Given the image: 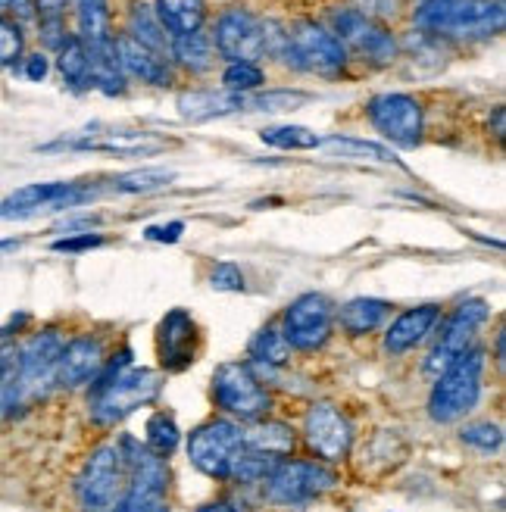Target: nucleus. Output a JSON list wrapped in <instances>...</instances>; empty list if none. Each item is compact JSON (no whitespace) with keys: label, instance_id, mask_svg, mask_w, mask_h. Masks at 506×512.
Wrapping results in <instances>:
<instances>
[{"label":"nucleus","instance_id":"f257e3e1","mask_svg":"<svg viewBox=\"0 0 506 512\" xmlns=\"http://www.w3.org/2000/svg\"><path fill=\"white\" fill-rule=\"evenodd\" d=\"M132 353H119V363H110L100 369L94 378V397H91V419L97 425H116L125 416H132L138 406H147L160 397L163 381L157 372L150 369H129Z\"/></svg>","mask_w":506,"mask_h":512},{"label":"nucleus","instance_id":"f03ea898","mask_svg":"<svg viewBox=\"0 0 506 512\" xmlns=\"http://www.w3.org/2000/svg\"><path fill=\"white\" fill-rule=\"evenodd\" d=\"M413 19L428 35L491 38L503 32L506 10L503 0H425Z\"/></svg>","mask_w":506,"mask_h":512},{"label":"nucleus","instance_id":"7ed1b4c3","mask_svg":"<svg viewBox=\"0 0 506 512\" xmlns=\"http://www.w3.org/2000/svg\"><path fill=\"white\" fill-rule=\"evenodd\" d=\"M482 375H485V353L466 350L453 366L438 375V384L428 397V413L435 422H457L478 403L482 394Z\"/></svg>","mask_w":506,"mask_h":512},{"label":"nucleus","instance_id":"20e7f679","mask_svg":"<svg viewBox=\"0 0 506 512\" xmlns=\"http://www.w3.org/2000/svg\"><path fill=\"white\" fill-rule=\"evenodd\" d=\"M119 450L125 463H129V481H125V494L119 497L116 512H166V459L150 453L147 447H138L135 441H125Z\"/></svg>","mask_w":506,"mask_h":512},{"label":"nucleus","instance_id":"39448f33","mask_svg":"<svg viewBox=\"0 0 506 512\" xmlns=\"http://www.w3.org/2000/svg\"><path fill=\"white\" fill-rule=\"evenodd\" d=\"M63 350L60 331H38L16 350V397L19 406H29L57 384V360Z\"/></svg>","mask_w":506,"mask_h":512},{"label":"nucleus","instance_id":"423d86ee","mask_svg":"<svg viewBox=\"0 0 506 512\" xmlns=\"http://www.w3.org/2000/svg\"><path fill=\"white\" fill-rule=\"evenodd\" d=\"M125 488V459L119 444H104L91 453L85 472L79 475L75 494L82 512H116Z\"/></svg>","mask_w":506,"mask_h":512},{"label":"nucleus","instance_id":"0eeeda50","mask_svg":"<svg viewBox=\"0 0 506 512\" xmlns=\"http://www.w3.org/2000/svg\"><path fill=\"white\" fill-rule=\"evenodd\" d=\"M241 453H244V428L229 419L200 425L188 441L191 463L216 481L232 478V469Z\"/></svg>","mask_w":506,"mask_h":512},{"label":"nucleus","instance_id":"6e6552de","mask_svg":"<svg viewBox=\"0 0 506 512\" xmlns=\"http://www.w3.org/2000/svg\"><path fill=\"white\" fill-rule=\"evenodd\" d=\"M335 484L338 475L322 463H313V459H282L266 478V497L272 503L294 506L332 491Z\"/></svg>","mask_w":506,"mask_h":512},{"label":"nucleus","instance_id":"1a4fd4ad","mask_svg":"<svg viewBox=\"0 0 506 512\" xmlns=\"http://www.w3.org/2000/svg\"><path fill=\"white\" fill-rule=\"evenodd\" d=\"M213 394H216V403L225 409V413L247 419V422L263 419L272 406L266 388L257 381V375L250 372V366H244V363L219 366L213 375Z\"/></svg>","mask_w":506,"mask_h":512},{"label":"nucleus","instance_id":"9d476101","mask_svg":"<svg viewBox=\"0 0 506 512\" xmlns=\"http://www.w3.org/2000/svg\"><path fill=\"white\" fill-rule=\"evenodd\" d=\"M491 316V306L485 300H466L457 306V313H453L444 325V335L441 341L435 344L432 356H428L425 363V372L432 375H441L447 366H453L460 360L466 350H472V341H475V331L482 328Z\"/></svg>","mask_w":506,"mask_h":512},{"label":"nucleus","instance_id":"9b49d317","mask_svg":"<svg viewBox=\"0 0 506 512\" xmlns=\"http://www.w3.org/2000/svg\"><path fill=\"white\" fill-rule=\"evenodd\" d=\"M285 63H294L300 69H313L322 75H332L338 69H344L347 63V50L344 44L332 35L319 29L313 22H303L288 35V47H285Z\"/></svg>","mask_w":506,"mask_h":512},{"label":"nucleus","instance_id":"f8f14e48","mask_svg":"<svg viewBox=\"0 0 506 512\" xmlns=\"http://www.w3.org/2000/svg\"><path fill=\"white\" fill-rule=\"evenodd\" d=\"M335 38L341 44H347L353 54L375 63V66H385L397 57V41L394 35L385 29L382 22H375L372 16H363L360 10H344L335 13Z\"/></svg>","mask_w":506,"mask_h":512},{"label":"nucleus","instance_id":"ddd939ff","mask_svg":"<svg viewBox=\"0 0 506 512\" xmlns=\"http://www.w3.org/2000/svg\"><path fill=\"white\" fill-rule=\"evenodd\" d=\"M332 319L335 310L322 294H303L288 306L282 335L294 350H319L332 338Z\"/></svg>","mask_w":506,"mask_h":512},{"label":"nucleus","instance_id":"4468645a","mask_svg":"<svg viewBox=\"0 0 506 512\" xmlns=\"http://www.w3.org/2000/svg\"><path fill=\"white\" fill-rule=\"evenodd\" d=\"M303 438H307L310 450L325 459V463H338L350 453L353 444V428L347 416L332 403H313L303 419Z\"/></svg>","mask_w":506,"mask_h":512},{"label":"nucleus","instance_id":"2eb2a0df","mask_svg":"<svg viewBox=\"0 0 506 512\" xmlns=\"http://www.w3.org/2000/svg\"><path fill=\"white\" fill-rule=\"evenodd\" d=\"M94 191L72 185V182H38V185H25L13 191L4 203H0V219H25L35 216L41 210H66V207H79L82 200H88Z\"/></svg>","mask_w":506,"mask_h":512},{"label":"nucleus","instance_id":"dca6fc26","mask_svg":"<svg viewBox=\"0 0 506 512\" xmlns=\"http://www.w3.org/2000/svg\"><path fill=\"white\" fill-rule=\"evenodd\" d=\"M216 50L229 63H257L266 54V25L247 10H229L216 22Z\"/></svg>","mask_w":506,"mask_h":512},{"label":"nucleus","instance_id":"f3484780","mask_svg":"<svg viewBox=\"0 0 506 512\" xmlns=\"http://www.w3.org/2000/svg\"><path fill=\"white\" fill-rule=\"evenodd\" d=\"M372 125L394 144L413 147L422 138V107L410 94H378L369 104Z\"/></svg>","mask_w":506,"mask_h":512},{"label":"nucleus","instance_id":"a211bd4d","mask_svg":"<svg viewBox=\"0 0 506 512\" xmlns=\"http://www.w3.org/2000/svg\"><path fill=\"white\" fill-rule=\"evenodd\" d=\"M107 366L104 356V344L91 335L72 338L69 344H63L60 360H57V384L60 388H82V384L94 381L100 375V369Z\"/></svg>","mask_w":506,"mask_h":512},{"label":"nucleus","instance_id":"6ab92c4d","mask_svg":"<svg viewBox=\"0 0 506 512\" xmlns=\"http://www.w3.org/2000/svg\"><path fill=\"white\" fill-rule=\"evenodd\" d=\"M441 319V306L435 303H428V306H416V310H407V313H400L391 328H388V335H385V350L391 356H400V353H407L413 350L416 344H422L428 335L435 331Z\"/></svg>","mask_w":506,"mask_h":512},{"label":"nucleus","instance_id":"aec40b11","mask_svg":"<svg viewBox=\"0 0 506 512\" xmlns=\"http://www.w3.org/2000/svg\"><path fill=\"white\" fill-rule=\"evenodd\" d=\"M194 338L197 328L185 310H172L160 322V360L166 369H185L194 363Z\"/></svg>","mask_w":506,"mask_h":512},{"label":"nucleus","instance_id":"412c9836","mask_svg":"<svg viewBox=\"0 0 506 512\" xmlns=\"http://www.w3.org/2000/svg\"><path fill=\"white\" fill-rule=\"evenodd\" d=\"M247 94L238 91H185L179 94V113L188 122H207V119H222L247 110Z\"/></svg>","mask_w":506,"mask_h":512},{"label":"nucleus","instance_id":"4be33fe9","mask_svg":"<svg viewBox=\"0 0 506 512\" xmlns=\"http://www.w3.org/2000/svg\"><path fill=\"white\" fill-rule=\"evenodd\" d=\"M116 54H119V63H122V72L135 75V79L147 82V85H169V66L160 54L154 50L141 47L135 38L122 35L116 41Z\"/></svg>","mask_w":506,"mask_h":512},{"label":"nucleus","instance_id":"5701e85b","mask_svg":"<svg viewBox=\"0 0 506 512\" xmlns=\"http://www.w3.org/2000/svg\"><path fill=\"white\" fill-rule=\"evenodd\" d=\"M69 147L79 150H100V153H116V157H135V153H154L163 150L166 141L157 138L154 132H110L104 138H85Z\"/></svg>","mask_w":506,"mask_h":512},{"label":"nucleus","instance_id":"b1692460","mask_svg":"<svg viewBox=\"0 0 506 512\" xmlns=\"http://www.w3.org/2000/svg\"><path fill=\"white\" fill-rule=\"evenodd\" d=\"M244 447L275 459H288L294 450V431L285 422H260L244 431Z\"/></svg>","mask_w":506,"mask_h":512},{"label":"nucleus","instance_id":"393cba45","mask_svg":"<svg viewBox=\"0 0 506 512\" xmlns=\"http://www.w3.org/2000/svg\"><path fill=\"white\" fill-rule=\"evenodd\" d=\"M91 54V85L100 88L104 94H122L125 91V72L116 54V38L107 44L88 47Z\"/></svg>","mask_w":506,"mask_h":512},{"label":"nucleus","instance_id":"a878e982","mask_svg":"<svg viewBox=\"0 0 506 512\" xmlns=\"http://www.w3.org/2000/svg\"><path fill=\"white\" fill-rule=\"evenodd\" d=\"M204 0H157V19L172 35H188L204 25Z\"/></svg>","mask_w":506,"mask_h":512},{"label":"nucleus","instance_id":"bb28decb","mask_svg":"<svg viewBox=\"0 0 506 512\" xmlns=\"http://www.w3.org/2000/svg\"><path fill=\"white\" fill-rule=\"evenodd\" d=\"M388 316V303L385 300H375V297H357L344 303V310L338 313L341 319V328L347 335H369L378 325L385 322Z\"/></svg>","mask_w":506,"mask_h":512},{"label":"nucleus","instance_id":"cd10ccee","mask_svg":"<svg viewBox=\"0 0 506 512\" xmlns=\"http://www.w3.org/2000/svg\"><path fill=\"white\" fill-rule=\"evenodd\" d=\"M75 19H79V38L88 47L113 41L107 0H75Z\"/></svg>","mask_w":506,"mask_h":512},{"label":"nucleus","instance_id":"c85d7f7f","mask_svg":"<svg viewBox=\"0 0 506 512\" xmlns=\"http://www.w3.org/2000/svg\"><path fill=\"white\" fill-rule=\"evenodd\" d=\"M129 38H135L141 47H147V50H154V54H166L169 50V38H166V29L160 25V19H157V13L150 10L147 4H135L132 7V13H129Z\"/></svg>","mask_w":506,"mask_h":512},{"label":"nucleus","instance_id":"c756f323","mask_svg":"<svg viewBox=\"0 0 506 512\" xmlns=\"http://www.w3.org/2000/svg\"><path fill=\"white\" fill-rule=\"evenodd\" d=\"M57 69L72 88H88L91 85V54L82 38H66L60 44Z\"/></svg>","mask_w":506,"mask_h":512},{"label":"nucleus","instance_id":"7c9ffc66","mask_svg":"<svg viewBox=\"0 0 506 512\" xmlns=\"http://www.w3.org/2000/svg\"><path fill=\"white\" fill-rule=\"evenodd\" d=\"M169 50H172V57L179 60L185 69H191V72H204V69H210L213 66V41L204 35V32H188V35H175L172 38V44H169Z\"/></svg>","mask_w":506,"mask_h":512},{"label":"nucleus","instance_id":"2f4dec72","mask_svg":"<svg viewBox=\"0 0 506 512\" xmlns=\"http://www.w3.org/2000/svg\"><path fill=\"white\" fill-rule=\"evenodd\" d=\"M260 138L278 150H316L322 144V138L303 125H272V128H263Z\"/></svg>","mask_w":506,"mask_h":512},{"label":"nucleus","instance_id":"473e14b6","mask_svg":"<svg viewBox=\"0 0 506 512\" xmlns=\"http://www.w3.org/2000/svg\"><path fill=\"white\" fill-rule=\"evenodd\" d=\"M250 356L257 363H266V366H285L291 360V344L285 341L282 331L269 325L250 341Z\"/></svg>","mask_w":506,"mask_h":512},{"label":"nucleus","instance_id":"72a5a7b5","mask_svg":"<svg viewBox=\"0 0 506 512\" xmlns=\"http://www.w3.org/2000/svg\"><path fill=\"white\" fill-rule=\"evenodd\" d=\"M328 150L341 153L347 160H375V163H400L394 153L382 144H372V141H357V138H328L325 141Z\"/></svg>","mask_w":506,"mask_h":512},{"label":"nucleus","instance_id":"f704fd0d","mask_svg":"<svg viewBox=\"0 0 506 512\" xmlns=\"http://www.w3.org/2000/svg\"><path fill=\"white\" fill-rule=\"evenodd\" d=\"M172 172L169 169H138V172H125L119 175L113 188L122 194H150V191H160L172 182Z\"/></svg>","mask_w":506,"mask_h":512},{"label":"nucleus","instance_id":"c9c22d12","mask_svg":"<svg viewBox=\"0 0 506 512\" xmlns=\"http://www.w3.org/2000/svg\"><path fill=\"white\" fill-rule=\"evenodd\" d=\"M175 447H179V428H175L172 416H166V413L150 416V422H147V450L166 459Z\"/></svg>","mask_w":506,"mask_h":512},{"label":"nucleus","instance_id":"e433bc0d","mask_svg":"<svg viewBox=\"0 0 506 512\" xmlns=\"http://www.w3.org/2000/svg\"><path fill=\"white\" fill-rule=\"evenodd\" d=\"M310 100V94L303 91H266L260 97H250L247 100V110H269V113H278V110H297Z\"/></svg>","mask_w":506,"mask_h":512},{"label":"nucleus","instance_id":"4c0bfd02","mask_svg":"<svg viewBox=\"0 0 506 512\" xmlns=\"http://www.w3.org/2000/svg\"><path fill=\"white\" fill-rule=\"evenodd\" d=\"M225 82V91H238V94H247L253 88H260L266 79H263V69L257 63H232L222 75Z\"/></svg>","mask_w":506,"mask_h":512},{"label":"nucleus","instance_id":"58836bf2","mask_svg":"<svg viewBox=\"0 0 506 512\" xmlns=\"http://www.w3.org/2000/svg\"><path fill=\"white\" fill-rule=\"evenodd\" d=\"M463 441L469 447H475V450L491 453V450H500L503 431H500V425H491V422H475V425H466L463 428Z\"/></svg>","mask_w":506,"mask_h":512},{"label":"nucleus","instance_id":"ea45409f","mask_svg":"<svg viewBox=\"0 0 506 512\" xmlns=\"http://www.w3.org/2000/svg\"><path fill=\"white\" fill-rule=\"evenodd\" d=\"M22 57V29L13 19H0V66H13Z\"/></svg>","mask_w":506,"mask_h":512},{"label":"nucleus","instance_id":"a19ab883","mask_svg":"<svg viewBox=\"0 0 506 512\" xmlns=\"http://www.w3.org/2000/svg\"><path fill=\"white\" fill-rule=\"evenodd\" d=\"M210 285H213L216 291H244V275H241V269L232 266V263H219V266L213 269V275H210Z\"/></svg>","mask_w":506,"mask_h":512},{"label":"nucleus","instance_id":"79ce46f5","mask_svg":"<svg viewBox=\"0 0 506 512\" xmlns=\"http://www.w3.org/2000/svg\"><path fill=\"white\" fill-rule=\"evenodd\" d=\"M100 244H104V238L85 232V235H72V238L54 241V250H57V253H85V250H94V247H100Z\"/></svg>","mask_w":506,"mask_h":512},{"label":"nucleus","instance_id":"37998d69","mask_svg":"<svg viewBox=\"0 0 506 512\" xmlns=\"http://www.w3.org/2000/svg\"><path fill=\"white\" fill-rule=\"evenodd\" d=\"M182 232H185V225L182 222H169V225H154V228H147V238L150 241H163V244H175L182 238Z\"/></svg>","mask_w":506,"mask_h":512},{"label":"nucleus","instance_id":"c03bdc74","mask_svg":"<svg viewBox=\"0 0 506 512\" xmlns=\"http://www.w3.org/2000/svg\"><path fill=\"white\" fill-rule=\"evenodd\" d=\"M66 0H35V13L41 22H63Z\"/></svg>","mask_w":506,"mask_h":512},{"label":"nucleus","instance_id":"a18cd8bd","mask_svg":"<svg viewBox=\"0 0 506 512\" xmlns=\"http://www.w3.org/2000/svg\"><path fill=\"white\" fill-rule=\"evenodd\" d=\"M25 75H29L32 82H41L44 75H47V60H44L41 54L29 57V63H25Z\"/></svg>","mask_w":506,"mask_h":512},{"label":"nucleus","instance_id":"49530a36","mask_svg":"<svg viewBox=\"0 0 506 512\" xmlns=\"http://www.w3.org/2000/svg\"><path fill=\"white\" fill-rule=\"evenodd\" d=\"M10 10H16L19 16H32L35 13V0H10Z\"/></svg>","mask_w":506,"mask_h":512},{"label":"nucleus","instance_id":"de8ad7c7","mask_svg":"<svg viewBox=\"0 0 506 512\" xmlns=\"http://www.w3.org/2000/svg\"><path fill=\"white\" fill-rule=\"evenodd\" d=\"M197 512H241V509L232 506V503H207V506H200Z\"/></svg>","mask_w":506,"mask_h":512},{"label":"nucleus","instance_id":"09e8293b","mask_svg":"<svg viewBox=\"0 0 506 512\" xmlns=\"http://www.w3.org/2000/svg\"><path fill=\"white\" fill-rule=\"evenodd\" d=\"M494 135H497V138L506 135V110H503V107L494 113Z\"/></svg>","mask_w":506,"mask_h":512},{"label":"nucleus","instance_id":"8fccbe9b","mask_svg":"<svg viewBox=\"0 0 506 512\" xmlns=\"http://www.w3.org/2000/svg\"><path fill=\"white\" fill-rule=\"evenodd\" d=\"M13 356H16V350H13V347H0V375H4V369L13 363Z\"/></svg>","mask_w":506,"mask_h":512},{"label":"nucleus","instance_id":"3c124183","mask_svg":"<svg viewBox=\"0 0 506 512\" xmlns=\"http://www.w3.org/2000/svg\"><path fill=\"white\" fill-rule=\"evenodd\" d=\"M16 247V241H0V250H13Z\"/></svg>","mask_w":506,"mask_h":512},{"label":"nucleus","instance_id":"603ef678","mask_svg":"<svg viewBox=\"0 0 506 512\" xmlns=\"http://www.w3.org/2000/svg\"><path fill=\"white\" fill-rule=\"evenodd\" d=\"M4 10H10V0H0V13H4Z\"/></svg>","mask_w":506,"mask_h":512}]
</instances>
